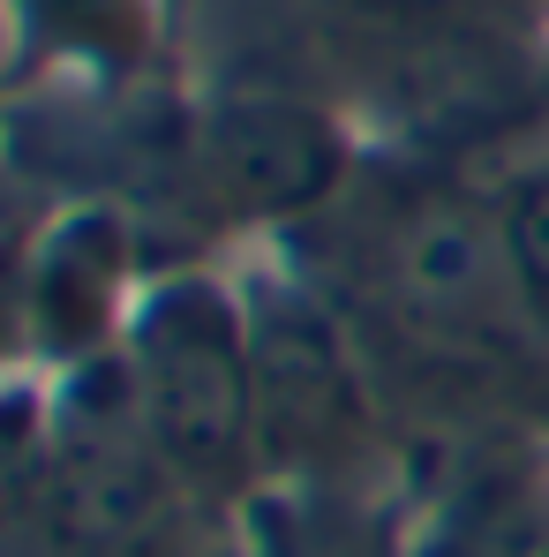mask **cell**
<instances>
[{"mask_svg": "<svg viewBox=\"0 0 549 557\" xmlns=\"http://www.w3.org/2000/svg\"><path fill=\"white\" fill-rule=\"evenodd\" d=\"M128 399L188 505H234L264 474L257 422V332L219 278H166L121 332Z\"/></svg>", "mask_w": 549, "mask_h": 557, "instance_id": "1", "label": "cell"}, {"mask_svg": "<svg viewBox=\"0 0 549 557\" xmlns=\"http://www.w3.org/2000/svg\"><path fill=\"white\" fill-rule=\"evenodd\" d=\"M196 182L219 196V211L286 226L324 211L347 188V136L332 113L278 91L226 98L196 128Z\"/></svg>", "mask_w": 549, "mask_h": 557, "instance_id": "2", "label": "cell"}, {"mask_svg": "<svg viewBox=\"0 0 549 557\" xmlns=\"http://www.w3.org/2000/svg\"><path fill=\"white\" fill-rule=\"evenodd\" d=\"M257 332V422H264V467L294 460L316 467L362 437V376L332 324V309L278 294L249 309Z\"/></svg>", "mask_w": 549, "mask_h": 557, "instance_id": "3", "label": "cell"}, {"mask_svg": "<svg viewBox=\"0 0 549 557\" xmlns=\"http://www.w3.org/2000/svg\"><path fill=\"white\" fill-rule=\"evenodd\" d=\"M121 264H128L121 257V226L98 219V211L61 219L38 242V257L23 264V324L68 370L105 362L121 347V332H128V317H121Z\"/></svg>", "mask_w": 549, "mask_h": 557, "instance_id": "4", "label": "cell"}, {"mask_svg": "<svg viewBox=\"0 0 549 557\" xmlns=\"http://www.w3.org/2000/svg\"><path fill=\"white\" fill-rule=\"evenodd\" d=\"M437 557H549V467H482L445 512Z\"/></svg>", "mask_w": 549, "mask_h": 557, "instance_id": "5", "label": "cell"}, {"mask_svg": "<svg viewBox=\"0 0 549 557\" xmlns=\"http://www.w3.org/2000/svg\"><path fill=\"white\" fill-rule=\"evenodd\" d=\"M53 497V407L30 384H0V550H30Z\"/></svg>", "mask_w": 549, "mask_h": 557, "instance_id": "6", "label": "cell"}, {"mask_svg": "<svg viewBox=\"0 0 549 557\" xmlns=\"http://www.w3.org/2000/svg\"><path fill=\"white\" fill-rule=\"evenodd\" d=\"M0 15L15 30H30L46 53H76V61H136L151 46V0H0Z\"/></svg>", "mask_w": 549, "mask_h": 557, "instance_id": "7", "label": "cell"}, {"mask_svg": "<svg viewBox=\"0 0 549 557\" xmlns=\"http://www.w3.org/2000/svg\"><path fill=\"white\" fill-rule=\"evenodd\" d=\"M497 226H504V257H512V278H520L527 317L549 324V166H535L527 182H512Z\"/></svg>", "mask_w": 549, "mask_h": 557, "instance_id": "8", "label": "cell"}, {"mask_svg": "<svg viewBox=\"0 0 549 557\" xmlns=\"http://www.w3.org/2000/svg\"><path fill=\"white\" fill-rule=\"evenodd\" d=\"M376 15H459V8H489V0H354Z\"/></svg>", "mask_w": 549, "mask_h": 557, "instance_id": "9", "label": "cell"}]
</instances>
